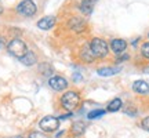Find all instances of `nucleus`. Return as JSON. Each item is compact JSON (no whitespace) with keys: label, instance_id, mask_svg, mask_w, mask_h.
Instances as JSON below:
<instances>
[{"label":"nucleus","instance_id":"obj_1","mask_svg":"<svg viewBox=\"0 0 149 138\" xmlns=\"http://www.w3.org/2000/svg\"><path fill=\"white\" fill-rule=\"evenodd\" d=\"M7 50H8V53L13 57H15L18 59H21L28 53V47H26V44H25V42L21 40V39H18V37L10 40V43L7 44Z\"/></svg>","mask_w":149,"mask_h":138},{"label":"nucleus","instance_id":"obj_2","mask_svg":"<svg viewBox=\"0 0 149 138\" xmlns=\"http://www.w3.org/2000/svg\"><path fill=\"white\" fill-rule=\"evenodd\" d=\"M90 48L93 54L95 55V58H105L109 54V47L105 40H102L100 37H94L90 42Z\"/></svg>","mask_w":149,"mask_h":138},{"label":"nucleus","instance_id":"obj_3","mask_svg":"<svg viewBox=\"0 0 149 138\" xmlns=\"http://www.w3.org/2000/svg\"><path fill=\"white\" fill-rule=\"evenodd\" d=\"M80 104V95L76 91H66L65 94L61 97V105L64 106L66 111H74Z\"/></svg>","mask_w":149,"mask_h":138},{"label":"nucleus","instance_id":"obj_4","mask_svg":"<svg viewBox=\"0 0 149 138\" xmlns=\"http://www.w3.org/2000/svg\"><path fill=\"white\" fill-rule=\"evenodd\" d=\"M37 7L32 0H22L19 4L17 6V13L22 17H32L36 14Z\"/></svg>","mask_w":149,"mask_h":138},{"label":"nucleus","instance_id":"obj_5","mask_svg":"<svg viewBox=\"0 0 149 138\" xmlns=\"http://www.w3.org/2000/svg\"><path fill=\"white\" fill-rule=\"evenodd\" d=\"M39 127L46 133H53L59 127V119L54 116H44L39 122Z\"/></svg>","mask_w":149,"mask_h":138},{"label":"nucleus","instance_id":"obj_6","mask_svg":"<svg viewBox=\"0 0 149 138\" xmlns=\"http://www.w3.org/2000/svg\"><path fill=\"white\" fill-rule=\"evenodd\" d=\"M48 84H50V87H51L53 90L62 91L68 87V82H66V79L62 77V76H51V77L48 79Z\"/></svg>","mask_w":149,"mask_h":138},{"label":"nucleus","instance_id":"obj_7","mask_svg":"<svg viewBox=\"0 0 149 138\" xmlns=\"http://www.w3.org/2000/svg\"><path fill=\"white\" fill-rule=\"evenodd\" d=\"M54 25H55V17H53V15L43 17L42 20L37 22V28H40V29H43V31L51 29Z\"/></svg>","mask_w":149,"mask_h":138},{"label":"nucleus","instance_id":"obj_8","mask_svg":"<svg viewBox=\"0 0 149 138\" xmlns=\"http://www.w3.org/2000/svg\"><path fill=\"white\" fill-rule=\"evenodd\" d=\"M69 28L72 29V31H74V32H83L86 28V21L84 20H81V18H77V17H74V18H72L69 21Z\"/></svg>","mask_w":149,"mask_h":138},{"label":"nucleus","instance_id":"obj_9","mask_svg":"<svg viewBox=\"0 0 149 138\" xmlns=\"http://www.w3.org/2000/svg\"><path fill=\"white\" fill-rule=\"evenodd\" d=\"M111 47L113 50V53L120 54L127 48V42L124 39H113L111 42Z\"/></svg>","mask_w":149,"mask_h":138},{"label":"nucleus","instance_id":"obj_10","mask_svg":"<svg viewBox=\"0 0 149 138\" xmlns=\"http://www.w3.org/2000/svg\"><path fill=\"white\" fill-rule=\"evenodd\" d=\"M133 90L138 94H146L149 91V84L144 80H137L133 83Z\"/></svg>","mask_w":149,"mask_h":138},{"label":"nucleus","instance_id":"obj_11","mask_svg":"<svg viewBox=\"0 0 149 138\" xmlns=\"http://www.w3.org/2000/svg\"><path fill=\"white\" fill-rule=\"evenodd\" d=\"M122 68L120 66H113V68H100L97 70V73L102 76V77H111L113 75H116L117 72H120Z\"/></svg>","mask_w":149,"mask_h":138},{"label":"nucleus","instance_id":"obj_12","mask_svg":"<svg viewBox=\"0 0 149 138\" xmlns=\"http://www.w3.org/2000/svg\"><path fill=\"white\" fill-rule=\"evenodd\" d=\"M80 57H81V59H83L84 62H93V61L95 59V55L93 54L90 46H84V47L81 48V51H80Z\"/></svg>","mask_w":149,"mask_h":138},{"label":"nucleus","instance_id":"obj_13","mask_svg":"<svg viewBox=\"0 0 149 138\" xmlns=\"http://www.w3.org/2000/svg\"><path fill=\"white\" fill-rule=\"evenodd\" d=\"M19 61H21L24 65H26V66H32V65L36 64V61H37L36 54L33 53V51H28V53L25 54V55H24Z\"/></svg>","mask_w":149,"mask_h":138},{"label":"nucleus","instance_id":"obj_14","mask_svg":"<svg viewBox=\"0 0 149 138\" xmlns=\"http://www.w3.org/2000/svg\"><path fill=\"white\" fill-rule=\"evenodd\" d=\"M86 130V124L83 122H74L73 124H72V133L74 134V135H80V134H83Z\"/></svg>","mask_w":149,"mask_h":138},{"label":"nucleus","instance_id":"obj_15","mask_svg":"<svg viewBox=\"0 0 149 138\" xmlns=\"http://www.w3.org/2000/svg\"><path fill=\"white\" fill-rule=\"evenodd\" d=\"M93 7L94 4L93 3H87V1H80L79 4V10L84 14V15H90L91 13H93Z\"/></svg>","mask_w":149,"mask_h":138},{"label":"nucleus","instance_id":"obj_16","mask_svg":"<svg viewBox=\"0 0 149 138\" xmlns=\"http://www.w3.org/2000/svg\"><path fill=\"white\" fill-rule=\"evenodd\" d=\"M123 102L120 98H115V100H112L111 102H109V105H108V111L109 112H116L119 111L120 108H122Z\"/></svg>","mask_w":149,"mask_h":138},{"label":"nucleus","instance_id":"obj_17","mask_svg":"<svg viewBox=\"0 0 149 138\" xmlns=\"http://www.w3.org/2000/svg\"><path fill=\"white\" fill-rule=\"evenodd\" d=\"M105 109H94V111H91L87 113V117L90 119V120H93V119H97V117H101L105 115Z\"/></svg>","mask_w":149,"mask_h":138},{"label":"nucleus","instance_id":"obj_18","mask_svg":"<svg viewBox=\"0 0 149 138\" xmlns=\"http://www.w3.org/2000/svg\"><path fill=\"white\" fill-rule=\"evenodd\" d=\"M40 72H42L44 76H50L51 72H53V68L50 64H42L40 65Z\"/></svg>","mask_w":149,"mask_h":138},{"label":"nucleus","instance_id":"obj_19","mask_svg":"<svg viewBox=\"0 0 149 138\" xmlns=\"http://www.w3.org/2000/svg\"><path fill=\"white\" fill-rule=\"evenodd\" d=\"M141 53H142V57L149 58V42H146V43L142 44V47H141Z\"/></svg>","mask_w":149,"mask_h":138},{"label":"nucleus","instance_id":"obj_20","mask_svg":"<svg viewBox=\"0 0 149 138\" xmlns=\"http://www.w3.org/2000/svg\"><path fill=\"white\" fill-rule=\"evenodd\" d=\"M29 138H47V137L43 133H40V131H33V133L29 134Z\"/></svg>","mask_w":149,"mask_h":138},{"label":"nucleus","instance_id":"obj_21","mask_svg":"<svg viewBox=\"0 0 149 138\" xmlns=\"http://www.w3.org/2000/svg\"><path fill=\"white\" fill-rule=\"evenodd\" d=\"M142 128L146 130V131H149V116H146L144 120H142Z\"/></svg>","mask_w":149,"mask_h":138},{"label":"nucleus","instance_id":"obj_22","mask_svg":"<svg viewBox=\"0 0 149 138\" xmlns=\"http://www.w3.org/2000/svg\"><path fill=\"white\" fill-rule=\"evenodd\" d=\"M130 58V55H128V54H124V55H120V57H117V61H119V62H120V61H126V59H128Z\"/></svg>","mask_w":149,"mask_h":138},{"label":"nucleus","instance_id":"obj_23","mask_svg":"<svg viewBox=\"0 0 149 138\" xmlns=\"http://www.w3.org/2000/svg\"><path fill=\"white\" fill-rule=\"evenodd\" d=\"M80 1H87V3H93V4H95L97 0H80Z\"/></svg>","mask_w":149,"mask_h":138},{"label":"nucleus","instance_id":"obj_24","mask_svg":"<svg viewBox=\"0 0 149 138\" xmlns=\"http://www.w3.org/2000/svg\"><path fill=\"white\" fill-rule=\"evenodd\" d=\"M1 13H3V8H1V7H0V14H1Z\"/></svg>","mask_w":149,"mask_h":138},{"label":"nucleus","instance_id":"obj_25","mask_svg":"<svg viewBox=\"0 0 149 138\" xmlns=\"http://www.w3.org/2000/svg\"><path fill=\"white\" fill-rule=\"evenodd\" d=\"M14 138H24V137H21V135H18V137H14Z\"/></svg>","mask_w":149,"mask_h":138},{"label":"nucleus","instance_id":"obj_26","mask_svg":"<svg viewBox=\"0 0 149 138\" xmlns=\"http://www.w3.org/2000/svg\"><path fill=\"white\" fill-rule=\"evenodd\" d=\"M148 37H149V33H148Z\"/></svg>","mask_w":149,"mask_h":138}]
</instances>
